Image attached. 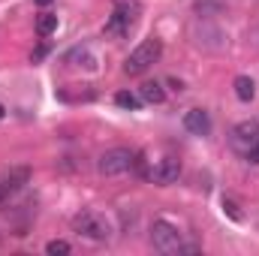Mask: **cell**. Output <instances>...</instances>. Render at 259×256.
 Wrapping results in <instances>:
<instances>
[{"label":"cell","mask_w":259,"mask_h":256,"mask_svg":"<svg viewBox=\"0 0 259 256\" xmlns=\"http://www.w3.org/2000/svg\"><path fill=\"white\" fill-rule=\"evenodd\" d=\"M115 103H118L121 109H130V112H136V109L142 106V97H136V94H130V91H121V94H115Z\"/></svg>","instance_id":"13"},{"label":"cell","mask_w":259,"mask_h":256,"mask_svg":"<svg viewBox=\"0 0 259 256\" xmlns=\"http://www.w3.org/2000/svg\"><path fill=\"white\" fill-rule=\"evenodd\" d=\"M232 88H235V97H238L241 103H250V100L256 97V84H253L250 75H238V78L232 81Z\"/></svg>","instance_id":"11"},{"label":"cell","mask_w":259,"mask_h":256,"mask_svg":"<svg viewBox=\"0 0 259 256\" xmlns=\"http://www.w3.org/2000/svg\"><path fill=\"white\" fill-rule=\"evenodd\" d=\"M33 3H36V6H49L52 0H33Z\"/></svg>","instance_id":"18"},{"label":"cell","mask_w":259,"mask_h":256,"mask_svg":"<svg viewBox=\"0 0 259 256\" xmlns=\"http://www.w3.org/2000/svg\"><path fill=\"white\" fill-rule=\"evenodd\" d=\"M256 139H259V121H241V124H235L232 133H229V145L238 154H247L250 145H256Z\"/></svg>","instance_id":"6"},{"label":"cell","mask_w":259,"mask_h":256,"mask_svg":"<svg viewBox=\"0 0 259 256\" xmlns=\"http://www.w3.org/2000/svg\"><path fill=\"white\" fill-rule=\"evenodd\" d=\"M46 253L49 256H66V253H72V247H69V241H49V244H46Z\"/></svg>","instance_id":"14"},{"label":"cell","mask_w":259,"mask_h":256,"mask_svg":"<svg viewBox=\"0 0 259 256\" xmlns=\"http://www.w3.org/2000/svg\"><path fill=\"white\" fill-rule=\"evenodd\" d=\"M3 115H6V109H3V103H0V118H3Z\"/></svg>","instance_id":"19"},{"label":"cell","mask_w":259,"mask_h":256,"mask_svg":"<svg viewBox=\"0 0 259 256\" xmlns=\"http://www.w3.org/2000/svg\"><path fill=\"white\" fill-rule=\"evenodd\" d=\"M151 244H154V250H160V253H166V256L181 253V247H184L178 226H172L169 220H154V226H151Z\"/></svg>","instance_id":"5"},{"label":"cell","mask_w":259,"mask_h":256,"mask_svg":"<svg viewBox=\"0 0 259 256\" xmlns=\"http://www.w3.org/2000/svg\"><path fill=\"white\" fill-rule=\"evenodd\" d=\"M139 15H142L139 0H115L112 15L106 21V33L109 36H130V30L139 24Z\"/></svg>","instance_id":"1"},{"label":"cell","mask_w":259,"mask_h":256,"mask_svg":"<svg viewBox=\"0 0 259 256\" xmlns=\"http://www.w3.org/2000/svg\"><path fill=\"white\" fill-rule=\"evenodd\" d=\"M27 181H30V169H24V166H15V169H9L6 175H0V205H3L12 193L21 190Z\"/></svg>","instance_id":"8"},{"label":"cell","mask_w":259,"mask_h":256,"mask_svg":"<svg viewBox=\"0 0 259 256\" xmlns=\"http://www.w3.org/2000/svg\"><path fill=\"white\" fill-rule=\"evenodd\" d=\"M244 157H247V163H253V166H259V139H256V145H250V151H247Z\"/></svg>","instance_id":"16"},{"label":"cell","mask_w":259,"mask_h":256,"mask_svg":"<svg viewBox=\"0 0 259 256\" xmlns=\"http://www.w3.org/2000/svg\"><path fill=\"white\" fill-rule=\"evenodd\" d=\"M55 30H58V15H55V12H42V15L36 18V33H39L42 39H49Z\"/></svg>","instance_id":"12"},{"label":"cell","mask_w":259,"mask_h":256,"mask_svg":"<svg viewBox=\"0 0 259 256\" xmlns=\"http://www.w3.org/2000/svg\"><path fill=\"white\" fill-rule=\"evenodd\" d=\"M139 97H142V103H151V106L166 103V91H163L160 81H145V84L139 88Z\"/></svg>","instance_id":"10"},{"label":"cell","mask_w":259,"mask_h":256,"mask_svg":"<svg viewBox=\"0 0 259 256\" xmlns=\"http://www.w3.org/2000/svg\"><path fill=\"white\" fill-rule=\"evenodd\" d=\"M46 55H49V46H46V42H42V46H39V49H36V52H33V64H36V61H42V58H46Z\"/></svg>","instance_id":"17"},{"label":"cell","mask_w":259,"mask_h":256,"mask_svg":"<svg viewBox=\"0 0 259 256\" xmlns=\"http://www.w3.org/2000/svg\"><path fill=\"white\" fill-rule=\"evenodd\" d=\"M148 178H151L154 184H160V187L175 184V181L181 178V160H178V157H163V160L148 172Z\"/></svg>","instance_id":"7"},{"label":"cell","mask_w":259,"mask_h":256,"mask_svg":"<svg viewBox=\"0 0 259 256\" xmlns=\"http://www.w3.org/2000/svg\"><path fill=\"white\" fill-rule=\"evenodd\" d=\"M223 211L229 214V220H235V223L241 220V214H238V205H235L232 199H223Z\"/></svg>","instance_id":"15"},{"label":"cell","mask_w":259,"mask_h":256,"mask_svg":"<svg viewBox=\"0 0 259 256\" xmlns=\"http://www.w3.org/2000/svg\"><path fill=\"white\" fill-rule=\"evenodd\" d=\"M72 232H78L81 238H88V241H109L112 238V223L103 217V214H97V211H81V214H75L72 217Z\"/></svg>","instance_id":"3"},{"label":"cell","mask_w":259,"mask_h":256,"mask_svg":"<svg viewBox=\"0 0 259 256\" xmlns=\"http://www.w3.org/2000/svg\"><path fill=\"white\" fill-rule=\"evenodd\" d=\"M160 55H163V42H160L157 36H151V39L139 42V46L130 52V58L124 61V72H127V75H142V72H148L151 66L160 61Z\"/></svg>","instance_id":"2"},{"label":"cell","mask_w":259,"mask_h":256,"mask_svg":"<svg viewBox=\"0 0 259 256\" xmlns=\"http://www.w3.org/2000/svg\"><path fill=\"white\" fill-rule=\"evenodd\" d=\"M184 130L193 136H208L211 133V115L205 109H190L184 112Z\"/></svg>","instance_id":"9"},{"label":"cell","mask_w":259,"mask_h":256,"mask_svg":"<svg viewBox=\"0 0 259 256\" xmlns=\"http://www.w3.org/2000/svg\"><path fill=\"white\" fill-rule=\"evenodd\" d=\"M133 163H136V154H133L130 148H109L106 154H100L97 169H100V175H106V178H118V175L133 172Z\"/></svg>","instance_id":"4"}]
</instances>
